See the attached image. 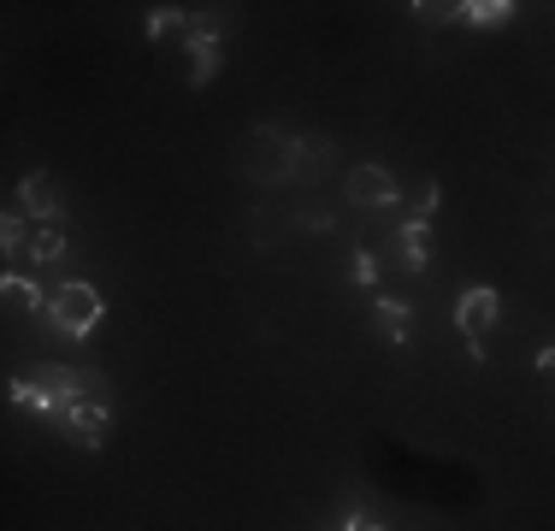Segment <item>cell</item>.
<instances>
[{
	"mask_svg": "<svg viewBox=\"0 0 555 531\" xmlns=\"http://www.w3.org/2000/svg\"><path fill=\"white\" fill-rule=\"evenodd\" d=\"M414 12H420V24H449V18H455V12H461V7H443V0H420Z\"/></svg>",
	"mask_w": 555,
	"mask_h": 531,
	"instance_id": "2e32d148",
	"label": "cell"
},
{
	"mask_svg": "<svg viewBox=\"0 0 555 531\" xmlns=\"http://www.w3.org/2000/svg\"><path fill=\"white\" fill-rule=\"evenodd\" d=\"M343 202H354L366 212H385V207L402 202V190H396V178L385 166H354L349 178H343Z\"/></svg>",
	"mask_w": 555,
	"mask_h": 531,
	"instance_id": "277c9868",
	"label": "cell"
},
{
	"mask_svg": "<svg viewBox=\"0 0 555 531\" xmlns=\"http://www.w3.org/2000/svg\"><path fill=\"white\" fill-rule=\"evenodd\" d=\"M48 319H54L65 337H95V325L107 319V301H101L95 284L72 277V284H60L54 296H48Z\"/></svg>",
	"mask_w": 555,
	"mask_h": 531,
	"instance_id": "3957f363",
	"label": "cell"
},
{
	"mask_svg": "<svg viewBox=\"0 0 555 531\" xmlns=\"http://www.w3.org/2000/svg\"><path fill=\"white\" fill-rule=\"evenodd\" d=\"M236 171L260 190H284V183H296V142L272 125H255L236 148Z\"/></svg>",
	"mask_w": 555,
	"mask_h": 531,
	"instance_id": "7a4b0ae2",
	"label": "cell"
},
{
	"mask_svg": "<svg viewBox=\"0 0 555 531\" xmlns=\"http://www.w3.org/2000/svg\"><path fill=\"white\" fill-rule=\"evenodd\" d=\"M30 266H60L65 260V224H36L30 236H24V248H18Z\"/></svg>",
	"mask_w": 555,
	"mask_h": 531,
	"instance_id": "9c48e42d",
	"label": "cell"
},
{
	"mask_svg": "<svg viewBox=\"0 0 555 531\" xmlns=\"http://www.w3.org/2000/svg\"><path fill=\"white\" fill-rule=\"evenodd\" d=\"M166 36H190V12H183V7H154L149 42H166Z\"/></svg>",
	"mask_w": 555,
	"mask_h": 531,
	"instance_id": "5bb4252c",
	"label": "cell"
},
{
	"mask_svg": "<svg viewBox=\"0 0 555 531\" xmlns=\"http://www.w3.org/2000/svg\"><path fill=\"white\" fill-rule=\"evenodd\" d=\"M496 313H502L496 289L491 284H473V289H461V301H455V331L467 342H485V331L496 325Z\"/></svg>",
	"mask_w": 555,
	"mask_h": 531,
	"instance_id": "5b68a950",
	"label": "cell"
},
{
	"mask_svg": "<svg viewBox=\"0 0 555 531\" xmlns=\"http://www.w3.org/2000/svg\"><path fill=\"white\" fill-rule=\"evenodd\" d=\"M219 72V36L214 30H190L183 36V77H190V89L214 83Z\"/></svg>",
	"mask_w": 555,
	"mask_h": 531,
	"instance_id": "ba28073f",
	"label": "cell"
},
{
	"mask_svg": "<svg viewBox=\"0 0 555 531\" xmlns=\"http://www.w3.org/2000/svg\"><path fill=\"white\" fill-rule=\"evenodd\" d=\"M101 390H107V378L101 372H77V366H24L12 372V402L18 407H36V414H65L72 402H101Z\"/></svg>",
	"mask_w": 555,
	"mask_h": 531,
	"instance_id": "6da1fadb",
	"label": "cell"
},
{
	"mask_svg": "<svg viewBox=\"0 0 555 531\" xmlns=\"http://www.w3.org/2000/svg\"><path fill=\"white\" fill-rule=\"evenodd\" d=\"M18 202L30 212L36 224H60L65 219V202H60V183L48 178V171H30V178L18 183Z\"/></svg>",
	"mask_w": 555,
	"mask_h": 531,
	"instance_id": "8992f818",
	"label": "cell"
},
{
	"mask_svg": "<svg viewBox=\"0 0 555 531\" xmlns=\"http://www.w3.org/2000/svg\"><path fill=\"white\" fill-rule=\"evenodd\" d=\"M0 301H7V308H24V313H42V319H48V296L30 284V277H18V272H0Z\"/></svg>",
	"mask_w": 555,
	"mask_h": 531,
	"instance_id": "8fae6325",
	"label": "cell"
},
{
	"mask_svg": "<svg viewBox=\"0 0 555 531\" xmlns=\"http://www.w3.org/2000/svg\"><path fill=\"white\" fill-rule=\"evenodd\" d=\"M402 266H408V272H426V266H431V224L426 219H408L402 224Z\"/></svg>",
	"mask_w": 555,
	"mask_h": 531,
	"instance_id": "7c38bea8",
	"label": "cell"
},
{
	"mask_svg": "<svg viewBox=\"0 0 555 531\" xmlns=\"http://www.w3.org/2000/svg\"><path fill=\"white\" fill-rule=\"evenodd\" d=\"M354 277H361V284H373V277H378V266H373V255H354Z\"/></svg>",
	"mask_w": 555,
	"mask_h": 531,
	"instance_id": "ac0fdd59",
	"label": "cell"
},
{
	"mask_svg": "<svg viewBox=\"0 0 555 531\" xmlns=\"http://www.w3.org/2000/svg\"><path fill=\"white\" fill-rule=\"evenodd\" d=\"M65 431H72V443L77 449H101V443H107V402H72V407H65Z\"/></svg>",
	"mask_w": 555,
	"mask_h": 531,
	"instance_id": "52a82bcc",
	"label": "cell"
},
{
	"mask_svg": "<svg viewBox=\"0 0 555 531\" xmlns=\"http://www.w3.org/2000/svg\"><path fill=\"white\" fill-rule=\"evenodd\" d=\"M508 0H467V7H461L455 12V18H467L473 24V30H491V24H508Z\"/></svg>",
	"mask_w": 555,
	"mask_h": 531,
	"instance_id": "4fadbf2b",
	"label": "cell"
},
{
	"mask_svg": "<svg viewBox=\"0 0 555 531\" xmlns=\"http://www.w3.org/2000/svg\"><path fill=\"white\" fill-rule=\"evenodd\" d=\"M373 331L390 342V349H402L408 331H414V313H408L402 301H385V296H378V308H373Z\"/></svg>",
	"mask_w": 555,
	"mask_h": 531,
	"instance_id": "30bf717a",
	"label": "cell"
},
{
	"mask_svg": "<svg viewBox=\"0 0 555 531\" xmlns=\"http://www.w3.org/2000/svg\"><path fill=\"white\" fill-rule=\"evenodd\" d=\"M438 202H443V190H438V183H420V195H414V212H420V219H431V212H438Z\"/></svg>",
	"mask_w": 555,
	"mask_h": 531,
	"instance_id": "e0dca14e",
	"label": "cell"
},
{
	"mask_svg": "<svg viewBox=\"0 0 555 531\" xmlns=\"http://www.w3.org/2000/svg\"><path fill=\"white\" fill-rule=\"evenodd\" d=\"M24 236H30V231H24L18 219H7V212H0V255H18V248H24Z\"/></svg>",
	"mask_w": 555,
	"mask_h": 531,
	"instance_id": "9a60e30c",
	"label": "cell"
},
{
	"mask_svg": "<svg viewBox=\"0 0 555 531\" xmlns=\"http://www.w3.org/2000/svg\"><path fill=\"white\" fill-rule=\"evenodd\" d=\"M343 531H385V526L366 520V514H349V520H343Z\"/></svg>",
	"mask_w": 555,
	"mask_h": 531,
	"instance_id": "d6986e66",
	"label": "cell"
}]
</instances>
